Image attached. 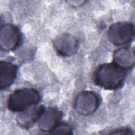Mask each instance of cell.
<instances>
[{
	"mask_svg": "<svg viewBox=\"0 0 135 135\" xmlns=\"http://www.w3.org/2000/svg\"><path fill=\"white\" fill-rule=\"evenodd\" d=\"M126 73L124 70L114 63H104L98 66L93 74L96 85L108 90L119 88L123 83Z\"/></svg>",
	"mask_w": 135,
	"mask_h": 135,
	"instance_id": "cell-1",
	"label": "cell"
},
{
	"mask_svg": "<svg viewBox=\"0 0 135 135\" xmlns=\"http://www.w3.org/2000/svg\"><path fill=\"white\" fill-rule=\"evenodd\" d=\"M40 99L38 92L34 89H18L9 95L7 108L11 111L20 112L32 105L37 104Z\"/></svg>",
	"mask_w": 135,
	"mask_h": 135,
	"instance_id": "cell-2",
	"label": "cell"
},
{
	"mask_svg": "<svg viewBox=\"0 0 135 135\" xmlns=\"http://www.w3.org/2000/svg\"><path fill=\"white\" fill-rule=\"evenodd\" d=\"M134 33V26L127 22H117L109 28V41L115 45H122L131 41Z\"/></svg>",
	"mask_w": 135,
	"mask_h": 135,
	"instance_id": "cell-3",
	"label": "cell"
},
{
	"mask_svg": "<svg viewBox=\"0 0 135 135\" xmlns=\"http://www.w3.org/2000/svg\"><path fill=\"white\" fill-rule=\"evenodd\" d=\"M99 103L100 98L95 92L90 91H84L76 96L74 107L79 113L88 115L96 111Z\"/></svg>",
	"mask_w": 135,
	"mask_h": 135,
	"instance_id": "cell-4",
	"label": "cell"
},
{
	"mask_svg": "<svg viewBox=\"0 0 135 135\" xmlns=\"http://www.w3.org/2000/svg\"><path fill=\"white\" fill-rule=\"evenodd\" d=\"M21 34L17 27L9 24L2 26L0 30V46L5 51H13L21 42Z\"/></svg>",
	"mask_w": 135,
	"mask_h": 135,
	"instance_id": "cell-5",
	"label": "cell"
},
{
	"mask_svg": "<svg viewBox=\"0 0 135 135\" xmlns=\"http://www.w3.org/2000/svg\"><path fill=\"white\" fill-rule=\"evenodd\" d=\"M56 52L63 56H70L75 54L78 50V43L76 39L69 34H63L53 42Z\"/></svg>",
	"mask_w": 135,
	"mask_h": 135,
	"instance_id": "cell-6",
	"label": "cell"
},
{
	"mask_svg": "<svg viewBox=\"0 0 135 135\" xmlns=\"http://www.w3.org/2000/svg\"><path fill=\"white\" fill-rule=\"evenodd\" d=\"M61 111L53 108H44L38 119V126L43 131H51L62 118Z\"/></svg>",
	"mask_w": 135,
	"mask_h": 135,
	"instance_id": "cell-7",
	"label": "cell"
},
{
	"mask_svg": "<svg viewBox=\"0 0 135 135\" xmlns=\"http://www.w3.org/2000/svg\"><path fill=\"white\" fill-rule=\"evenodd\" d=\"M44 108L42 105L38 106L35 104L19 112L17 116V123L23 128H29L34 122L38 121Z\"/></svg>",
	"mask_w": 135,
	"mask_h": 135,
	"instance_id": "cell-8",
	"label": "cell"
},
{
	"mask_svg": "<svg viewBox=\"0 0 135 135\" xmlns=\"http://www.w3.org/2000/svg\"><path fill=\"white\" fill-rule=\"evenodd\" d=\"M17 73V66L7 61H1L0 63V88L5 89L14 81Z\"/></svg>",
	"mask_w": 135,
	"mask_h": 135,
	"instance_id": "cell-9",
	"label": "cell"
},
{
	"mask_svg": "<svg viewBox=\"0 0 135 135\" xmlns=\"http://www.w3.org/2000/svg\"><path fill=\"white\" fill-rule=\"evenodd\" d=\"M113 63L124 70L132 68L134 64V51L128 47L116 50L113 54Z\"/></svg>",
	"mask_w": 135,
	"mask_h": 135,
	"instance_id": "cell-10",
	"label": "cell"
},
{
	"mask_svg": "<svg viewBox=\"0 0 135 135\" xmlns=\"http://www.w3.org/2000/svg\"><path fill=\"white\" fill-rule=\"evenodd\" d=\"M50 133L55 134H72V128L68 124L59 123L50 131Z\"/></svg>",
	"mask_w": 135,
	"mask_h": 135,
	"instance_id": "cell-11",
	"label": "cell"
},
{
	"mask_svg": "<svg viewBox=\"0 0 135 135\" xmlns=\"http://www.w3.org/2000/svg\"><path fill=\"white\" fill-rule=\"evenodd\" d=\"M109 134H133L132 131L129 128H120L112 131L109 132Z\"/></svg>",
	"mask_w": 135,
	"mask_h": 135,
	"instance_id": "cell-12",
	"label": "cell"
},
{
	"mask_svg": "<svg viewBox=\"0 0 135 135\" xmlns=\"http://www.w3.org/2000/svg\"><path fill=\"white\" fill-rule=\"evenodd\" d=\"M68 3H70V5L72 6H79L84 3L85 1H68Z\"/></svg>",
	"mask_w": 135,
	"mask_h": 135,
	"instance_id": "cell-13",
	"label": "cell"
}]
</instances>
